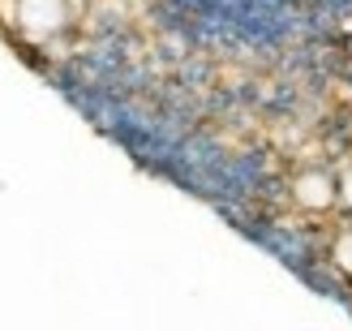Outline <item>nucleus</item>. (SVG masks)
<instances>
[{"label":"nucleus","mask_w":352,"mask_h":331,"mask_svg":"<svg viewBox=\"0 0 352 331\" xmlns=\"http://www.w3.org/2000/svg\"><path fill=\"white\" fill-rule=\"evenodd\" d=\"M65 0H17V22H22L30 34H52L65 26Z\"/></svg>","instance_id":"f257e3e1"},{"label":"nucleus","mask_w":352,"mask_h":331,"mask_svg":"<svg viewBox=\"0 0 352 331\" xmlns=\"http://www.w3.org/2000/svg\"><path fill=\"white\" fill-rule=\"evenodd\" d=\"M292 194H296L301 206H309V211H327V206L340 198V185L331 181L327 172H305V177H296Z\"/></svg>","instance_id":"f03ea898"},{"label":"nucleus","mask_w":352,"mask_h":331,"mask_svg":"<svg viewBox=\"0 0 352 331\" xmlns=\"http://www.w3.org/2000/svg\"><path fill=\"white\" fill-rule=\"evenodd\" d=\"M336 263H340L344 271H352V233H344V237L336 241Z\"/></svg>","instance_id":"7ed1b4c3"},{"label":"nucleus","mask_w":352,"mask_h":331,"mask_svg":"<svg viewBox=\"0 0 352 331\" xmlns=\"http://www.w3.org/2000/svg\"><path fill=\"white\" fill-rule=\"evenodd\" d=\"M340 202H344V206H352V168L344 172V181H340Z\"/></svg>","instance_id":"20e7f679"}]
</instances>
